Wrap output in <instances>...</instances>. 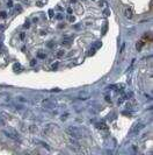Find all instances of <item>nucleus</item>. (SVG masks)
<instances>
[{"instance_id": "1", "label": "nucleus", "mask_w": 153, "mask_h": 155, "mask_svg": "<svg viewBox=\"0 0 153 155\" xmlns=\"http://www.w3.org/2000/svg\"><path fill=\"white\" fill-rule=\"evenodd\" d=\"M65 132H66L70 136L74 138V139H78V138L81 136V132H80V130H79L78 127H74V126H68L66 130H65Z\"/></svg>"}, {"instance_id": "2", "label": "nucleus", "mask_w": 153, "mask_h": 155, "mask_svg": "<svg viewBox=\"0 0 153 155\" xmlns=\"http://www.w3.org/2000/svg\"><path fill=\"white\" fill-rule=\"evenodd\" d=\"M143 128H144V124L139 122V124H137V125H134V127L132 128V131H131V132H132L134 134H137V133H138L140 130H143Z\"/></svg>"}, {"instance_id": "3", "label": "nucleus", "mask_w": 153, "mask_h": 155, "mask_svg": "<svg viewBox=\"0 0 153 155\" xmlns=\"http://www.w3.org/2000/svg\"><path fill=\"white\" fill-rule=\"evenodd\" d=\"M4 134L7 135L8 138L10 139H13V140H18L19 138H18V134H15V133H12V132H8V131H4Z\"/></svg>"}, {"instance_id": "4", "label": "nucleus", "mask_w": 153, "mask_h": 155, "mask_svg": "<svg viewBox=\"0 0 153 155\" xmlns=\"http://www.w3.org/2000/svg\"><path fill=\"white\" fill-rule=\"evenodd\" d=\"M124 15L128 18V19H131V18H132V15H134L131 8H125V10H124Z\"/></svg>"}, {"instance_id": "5", "label": "nucleus", "mask_w": 153, "mask_h": 155, "mask_svg": "<svg viewBox=\"0 0 153 155\" xmlns=\"http://www.w3.org/2000/svg\"><path fill=\"white\" fill-rule=\"evenodd\" d=\"M71 41H72L71 36H65V37L63 39V43L65 44V46H68V44L71 43Z\"/></svg>"}, {"instance_id": "6", "label": "nucleus", "mask_w": 153, "mask_h": 155, "mask_svg": "<svg viewBox=\"0 0 153 155\" xmlns=\"http://www.w3.org/2000/svg\"><path fill=\"white\" fill-rule=\"evenodd\" d=\"M96 127L99 130H105L107 128V125H105V122H99V124H96Z\"/></svg>"}, {"instance_id": "7", "label": "nucleus", "mask_w": 153, "mask_h": 155, "mask_svg": "<svg viewBox=\"0 0 153 155\" xmlns=\"http://www.w3.org/2000/svg\"><path fill=\"white\" fill-rule=\"evenodd\" d=\"M64 53H65L64 50H59V51H57V56L58 57H62L63 55H64Z\"/></svg>"}, {"instance_id": "8", "label": "nucleus", "mask_w": 153, "mask_h": 155, "mask_svg": "<svg viewBox=\"0 0 153 155\" xmlns=\"http://www.w3.org/2000/svg\"><path fill=\"white\" fill-rule=\"evenodd\" d=\"M16 6H18V7L15 8V12H16V13H20V12L22 11V8H21V6L20 5H16Z\"/></svg>"}, {"instance_id": "9", "label": "nucleus", "mask_w": 153, "mask_h": 155, "mask_svg": "<svg viewBox=\"0 0 153 155\" xmlns=\"http://www.w3.org/2000/svg\"><path fill=\"white\" fill-rule=\"evenodd\" d=\"M109 13H110V11L108 10V8H107V10H105V11H103V15H105V16H107V15L109 14Z\"/></svg>"}, {"instance_id": "10", "label": "nucleus", "mask_w": 153, "mask_h": 155, "mask_svg": "<svg viewBox=\"0 0 153 155\" xmlns=\"http://www.w3.org/2000/svg\"><path fill=\"white\" fill-rule=\"evenodd\" d=\"M38 57H41V58H45V54L38 53Z\"/></svg>"}, {"instance_id": "11", "label": "nucleus", "mask_w": 153, "mask_h": 155, "mask_svg": "<svg viewBox=\"0 0 153 155\" xmlns=\"http://www.w3.org/2000/svg\"><path fill=\"white\" fill-rule=\"evenodd\" d=\"M20 68H21V67H20V64H19V63L15 64V65H14V69H15V70H19Z\"/></svg>"}, {"instance_id": "12", "label": "nucleus", "mask_w": 153, "mask_h": 155, "mask_svg": "<svg viewBox=\"0 0 153 155\" xmlns=\"http://www.w3.org/2000/svg\"><path fill=\"white\" fill-rule=\"evenodd\" d=\"M36 4H37L38 7H42V6H43V2H42V1H37Z\"/></svg>"}, {"instance_id": "13", "label": "nucleus", "mask_w": 153, "mask_h": 155, "mask_svg": "<svg viewBox=\"0 0 153 155\" xmlns=\"http://www.w3.org/2000/svg\"><path fill=\"white\" fill-rule=\"evenodd\" d=\"M0 16H1L2 19H4V18H6V13H5V12H1V13H0Z\"/></svg>"}, {"instance_id": "14", "label": "nucleus", "mask_w": 153, "mask_h": 155, "mask_svg": "<svg viewBox=\"0 0 153 155\" xmlns=\"http://www.w3.org/2000/svg\"><path fill=\"white\" fill-rule=\"evenodd\" d=\"M8 7H13V2H12V0H10V1H8Z\"/></svg>"}, {"instance_id": "15", "label": "nucleus", "mask_w": 153, "mask_h": 155, "mask_svg": "<svg viewBox=\"0 0 153 155\" xmlns=\"http://www.w3.org/2000/svg\"><path fill=\"white\" fill-rule=\"evenodd\" d=\"M48 47H50V48H52V47H55V44H52V42H49Z\"/></svg>"}, {"instance_id": "16", "label": "nucleus", "mask_w": 153, "mask_h": 155, "mask_svg": "<svg viewBox=\"0 0 153 155\" xmlns=\"http://www.w3.org/2000/svg\"><path fill=\"white\" fill-rule=\"evenodd\" d=\"M105 29H107V24H105V27H103V34L105 33Z\"/></svg>"}, {"instance_id": "17", "label": "nucleus", "mask_w": 153, "mask_h": 155, "mask_svg": "<svg viewBox=\"0 0 153 155\" xmlns=\"http://www.w3.org/2000/svg\"><path fill=\"white\" fill-rule=\"evenodd\" d=\"M29 27V22H26V24H24V28H28Z\"/></svg>"}, {"instance_id": "18", "label": "nucleus", "mask_w": 153, "mask_h": 155, "mask_svg": "<svg viewBox=\"0 0 153 155\" xmlns=\"http://www.w3.org/2000/svg\"><path fill=\"white\" fill-rule=\"evenodd\" d=\"M49 14H50V16H53V15H52V10L49 11Z\"/></svg>"}, {"instance_id": "19", "label": "nucleus", "mask_w": 153, "mask_h": 155, "mask_svg": "<svg viewBox=\"0 0 153 155\" xmlns=\"http://www.w3.org/2000/svg\"><path fill=\"white\" fill-rule=\"evenodd\" d=\"M0 47H1V44H0Z\"/></svg>"}]
</instances>
